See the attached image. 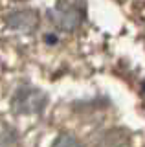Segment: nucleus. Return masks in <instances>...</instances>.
Returning a JSON list of instances; mask_svg holds the SVG:
<instances>
[{
  "mask_svg": "<svg viewBox=\"0 0 145 147\" xmlns=\"http://www.w3.org/2000/svg\"><path fill=\"white\" fill-rule=\"evenodd\" d=\"M52 147H83V145L77 142V138H74L70 134H61V136H57V140L53 142Z\"/></svg>",
  "mask_w": 145,
  "mask_h": 147,
  "instance_id": "4",
  "label": "nucleus"
},
{
  "mask_svg": "<svg viewBox=\"0 0 145 147\" xmlns=\"http://www.w3.org/2000/svg\"><path fill=\"white\" fill-rule=\"evenodd\" d=\"M85 18V6L81 0H59L55 11H53V20L55 24L64 31L75 30Z\"/></svg>",
  "mask_w": 145,
  "mask_h": 147,
  "instance_id": "1",
  "label": "nucleus"
},
{
  "mask_svg": "<svg viewBox=\"0 0 145 147\" xmlns=\"http://www.w3.org/2000/svg\"><path fill=\"white\" fill-rule=\"evenodd\" d=\"M7 26L11 30L17 31H33L39 24V18L33 11H28V9H20V11H15L11 15H7L6 18Z\"/></svg>",
  "mask_w": 145,
  "mask_h": 147,
  "instance_id": "3",
  "label": "nucleus"
},
{
  "mask_svg": "<svg viewBox=\"0 0 145 147\" xmlns=\"http://www.w3.org/2000/svg\"><path fill=\"white\" fill-rule=\"evenodd\" d=\"M46 105V96L33 86H20L13 94L11 107L19 114H37Z\"/></svg>",
  "mask_w": 145,
  "mask_h": 147,
  "instance_id": "2",
  "label": "nucleus"
}]
</instances>
